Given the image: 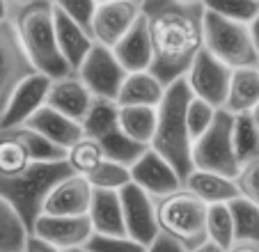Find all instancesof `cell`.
<instances>
[{
  "instance_id": "41",
  "label": "cell",
  "mask_w": 259,
  "mask_h": 252,
  "mask_svg": "<svg viewBox=\"0 0 259 252\" xmlns=\"http://www.w3.org/2000/svg\"><path fill=\"white\" fill-rule=\"evenodd\" d=\"M23 252H62V250H60V247H55L53 243H49V241H44V238L30 234L28 241H25Z\"/></svg>"
},
{
  "instance_id": "15",
  "label": "cell",
  "mask_w": 259,
  "mask_h": 252,
  "mask_svg": "<svg viewBox=\"0 0 259 252\" xmlns=\"http://www.w3.org/2000/svg\"><path fill=\"white\" fill-rule=\"evenodd\" d=\"M131 181L140 186L147 195L152 197H161L181 186V179L175 170L170 167L165 158L156 154L154 149L147 147V151L131 165Z\"/></svg>"
},
{
  "instance_id": "4",
  "label": "cell",
  "mask_w": 259,
  "mask_h": 252,
  "mask_svg": "<svg viewBox=\"0 0 259 252\" xmlns=\"http://www.w3.org/2000/svg\"><path fill=\"white\" fill-rule=\"evenodd\" d=\"M71 175L67 160H34L16 177H0V197L14 208L28 232L44 211V202L55 184Z\"/></svg>"
},
{
  "instance_id": "25",
  "label": "cell",
  "mask_w": 259,
  "mask_h": 252,
  "mask_svg": "<svg viewBox=\"0 0 259 252\" xmlns=\"http://www.w3.org/2000/svg\"><path fill=\"white\" fill-rule=\"evenodd\" d=\"M117 124L124 136L136 140L138 145L149 147L156 129V108L149 106H119Z\"/></svg>"
},
{
  "instance_id": "32",
  "label": "cell",
  "mask_w": 259,
  "mask_h": 252,
  "mask_svg": "<svg viewBox=\"0 0 259 252\" xmlns=\"http://www.w3.org/2000/svg\"><path fill=\"white\" fill-rule=\"evenodd\" d=\"M103 158H106V156H103V149L99 147V142L92 140V138H85V136L73 147H69L67 156H64V160H67V165L71 167V172L73 175H80V177H88L92 170H97V165L101 163Z\"/></svg>"
},
{
  "instance_id": "37",
  "label": "cell",
  "mask_w": 259,
  "mask_h": 252,
  "mask_svg": "<svg viewBox=\"0 0 259 252\" xmlns=\"http://www.w3.org/2000/svg\"><path fill=\"white\" fill-rule=\"evenodd\" d=\"M218 110H220V108H213V106H209L206 101H202V99L191 97L188 108H186V126H188V131H191L193 140H195V138H200L202 133H204L206 129L213 124L215 112H218Z\"/></svg>"
},
{
  "instance_id": "38",
  "label": "cell",
  "mask_w": 259,
  "mask_h": 252,
  "mask_svg": "<svg viewBox=\"0 0 259 252\" xmlns=\"http://www.w3.org/2000/svg\"><path fill=\"white\" fill-rule=\"evenodd\" d=\"M88 252H147L149 247H145L142 243L133 241L128 236H108V234H94L85 243Z\"/></svg>"
},
{
  "instance_id": "39",
  "label": "cell",
  "mask_w": 259,
  "mask_h": 252,
  "mask_svg": "<svg viewBox=\"0 0 259 252\" xmlns=\"http://www.w3.org/2000/svg\"><path fill=\"white\" fill-rule=\"evenodd\" d=\"M234 186L239 190V197L250 199L259 206V154L254 158L245 160L234 177Z\"/></svg>"
},
{
  "instance_id": "24",
  "label": "cell",
  "mask_w": 259,
  "mask_h": 252,
  "mask_svg": "<svg viewBox=\"0 0 259 252\" xmlns=\"http://www.w3.org/2000/svg\"><path fill=\"white\" fill-rule=\"evenodd\" d=\"M181 186H186L193 195H197V197L206 204H227L230 199L239 197V190H236V186H234V179L215 175V172L193 170Z\"/></svg>"
},
{
  "instance_id": "28",
  "label": "cell",
  "mask_w": 259,
  "mask_h": 252,
  "mask_svg": "<svg viewBox=\"0 0 259 252\" xmlns=\"http://www.w3.org/2000/svg\"><path fill=\"white\" fill-rule=\"evenodd\" d=\"M234 225V241H254L259 243V206L250 199L234 197L227 202Z\"/></svg>"
},
{
  "instance_id": "23",
  "label": "cell",
  "mask_w": 259,
  "mask_h": 252,
  "mask_svg": "<svg viewBox=\"0 0 259 252\" xmlns=\"http://www.w3.org/2000/svg\"><path fill=\"white\" fill-rule=\"evenodd\" d=\"M259 103V71L257 67H241L232 69L230 88H227V99L223 110L232 115L250 112Z\"/></svg>"
},
{
  "instance_id": "44",
  "label": "cell",
  "mask_w": 259,
  "mask_h": 252,
  "mask_svg": "<svg viewBox=\"0 0 259 252\" xmlns=\"http://www.w3.org/2000/svg\"><path fill=\"white\" fill-rule=\"evenodd\" d=\"M248 30H250V37H252L254 49H257V53H259V12L254 14V19L248 23Z\"/></svg>"
},
{
  "instance_id": "52",
  "label": "cell",
  "mask_w": 259,
  "mask_h": 252,
  "mask_svg": "<svg viewBox=\"0 0 259 252\" xmlns=\"http://www.w3.org/2000/svg\"><path fill=\"white\" fill-rule=\"evenodd\" d=\"M257 71H259V62H257Z\"/></svg>"
},
{
  "instance_id": "48",
  "label": "cell",
  "mask_w": 259,
  "mask_h": 252,
  "mask_svg": "<svg viewBox=\"0 0 259 252\" xmlns=\"http://www.w3.org/2000/svg\"><path fill=\"white\" fill-rule=\"evenodd\" d=\"M23 3H30V0H7L10 7H16V5H23Z\"/></svg>"
},
{
  "instance_id": "9",
  "label": "cell",
  "mask_w": 259,
  "mask_h": 252,
  "mask_svg": "<svg viewBox=\"0 0 259 252\" xmlns=\"http://www.w3.org/2000/svg\"><path fill=\"white\" fill-rule=\"evenodd\" d=\"M73 73L92 92V97L113 99V101L117 99V92L122 88L124 78H126V71L117 62L113 51L101 44H94L90 49V53L85 55V60Z\"/></svg>"
},
{
  "instance_id": "5",
  "label": "cell",
  "mask_w": 259,
  "mask_h": 252,
  "mask_svg": "<svg viewBox=\"0 0 259 252\" xmlns=\"http://www.w3.org/2000/svg\"><path fill=\"white\" fill-rule=\"evenodd\" d=\"M158 232L175 241L184 252L206 241V208L209 204L193 195L186 186L161 197H154Z\"/></svg>"
},
{
  "instance_id": "8",
  "label": "cell",
  "mask_w": 259,
  "mask_h": 252,
  "mask_svg": "<svg viewBox=\"0 0 259 252\" xmlns=\"http://www.w3.org/2000/svg\"><path fill=\"white\" fill-rule=\"evenodd\" d=\"M230 78H232V69L202 46V51L195 55V60L188 67L184 80H186L193 97L202 99V101H206L213 108H223L227 99Z\"/></svg>"
},
{
  "instance_id": "26",
  "label": "cell",
  "mask_w": 259,
  "mask_h": 252,
  "mask_svg": "<svg viewBox=\"0 0 259 252\" xmlns=\"http://www.w3.org/2000/svg\"><path fill=\"white\" fill-rule=\"evenodd\" d=\"M97 142L103 149V156H106V158L115 160V163H122V165H126V167H131V165L147 151L145 145H138L136 140L124 136L119 124L113 126L108 133H103L101 138H97Z\"/></svg>"
},
{
  "instance_id": "21",
  "label": "cell",
  "mask_w": 259,
  "mask_h": 252,
  "mask_svg": "<svg viewBox=\"0 0 259 252\" xmlns=\"http://www.w3.org/2000/svg\"><path fill=\"white\" fill-rule=\"evenodd\" d=\"M88 218L92 223L94 234H108V236H126L122 216V202L119 190H92V202L88 208Z\"/></svg>"
},
{
  "instance_id": "17",
  "label": "cell",
  "mask_w": 259,
  "mask_h": 252,
  "mask_svg": "<svg viewBox=\"0 0 259 252\" xmlns=\"http://www.w3.org/2000/svg\"><path fill=\"white\" fill-rule=\"evenodd\" d=\"M92 101H94L92 92L80 82V78L76 76V73H67V76H62V78H53V80H51V88H49V94H46V106H51L53 110L76 119L78 124L85 119Z\"/></svg>"
},
{
  "instance_id": "19",
  "label": "cell",
  "mask_w": 259,
  "mask_h": 252,
  "mask_svg": "<svg viewBox=\"0 0 259 252\" xmlns=\"http://www.w3.org/2000/svg\"><path fill=\"white\" fill-rule=\"evenodd\" d=\"M53 21H55V41H58L60 55L64 58L69 71L73 73L85 60V55L90 53V49L94 46V39L88 30L80 28L76 21H71L67 14L58 12L55 7H53Z\"/></svg>"
},
{
  "instance_id": "47",
  "label": "cell",
  "mask_w": 259,
  "mask_h": 252,
  "mask_svg": "<svg viewBox=\"0 0 259 252\" xmlns=\"http://www.w3.org/2000/svg\"><path fill=\"white\" fill-rule=\"evenodd\" d=\"M250 115H252V121H254V126H257V131H259V103L250 110Z\"/></svg>"
},
{
  "instance_id": "46",
  "label": "cell",
  "mask_w": 259,
  "mask_h": 252,
  "mask_svg": "<svg viewBox=\"0 0 259 252\" xmlns=\"http://www.w3.org/2000/svg\"><path fill=\"white\" fill-rule=\"evenodd\" d=\"M3 19H10V5H7V0H0V21Z\"/></svg>"
},
{
  "instance_id": "16",
  "label": "cell",
  "mask_w": 259,
  "mask_h": 252,
  "mask_svg": "<svg viewBox=\"0 0 259 252\" xmlns=\"http://www.w3.org/2000/svg\"><path fill=\"white\" fill-rule=\"evenodd\" d=\"M92 186L85 177L69 175L49 193L41 214L49 216H88L90 202H92Z\"/></svg>"
},
{
  "instance_id": "43",
  "label": "cell",
  "mask_w": 259,
  "mask_h": 252,
  "mask_svg": "<svg viewBox=\"0 0 259 252\" xmlns=\"http://www.w3.org/2000/svg\"><path fill=\"white\" fill-rule=\"evenodd\" d=\"M225 252H259V243H254V241H234Z\"/></svg>"
},
{
  "instance_id": "6",
  "label": "cell",
  "mask_w": 259,
  "mask_h": 252,
  "mask_svg": "<svg viewBox=\"0 0 259 252\" xmlns=\"http://www.w3.org/2000/svg\"><path fill=\"white\" fill-rule=\"evenodd\" d=\"M204 49L230 69L257 67L259 53L245 23L230 21L204 10Z\"/></svg>"
},
{
  "instance_id": "36",
  "label": "cell",
  "mask_w": 259,
  "mask_h": 252,
  "mask_svg": "<svg viewBox=\"0 0 259 252\" xmlns=\"http://www.w3.org/2000/svg\"><path fill=\"white\" fill-rule=\"evenodd\" d=\"M206 12L248 25L259 12V0H202Z\"/></svg>"
},
{
  "instance_id": "33",
  "label": "cell",
  "mask_w": 259,
  "mask_h": 252,
  "mask_svg": "<svg viewBox=\"0 0 259 252\" xmlns=\"http://www.w3.org/2000/svg\"><path fill=\"white\" fill-rule=\"evenodd\" d=\"M206 241L227 250L234 243V225L227 204H209L206 208Z\"/></svg>"
},
{
  "instance_id": "30",
  "label": "cell",
  "mask_w": 259,
  "mask_h": 252,
  "mask_svg": "<svg viewBox=\"0 0 259 252\" xmlns=\"http://www.w3.org/2000/svg\"><path fill=\"white\" fill-rule=\"evenodd\" d=\"M117 112H119V106L113 101V99L94 97L88 115H85V119L80 121V126H83V136L92 138V140L101 138L103 133H108L113 126H117Z\"/></svg>"
},
{
  "instance_id": "20",
  "label": "cell",
  "mask_w": 259,
  "mask_h": 252,
  "mask_svg": "<svg viewBox=\"0 0 259 252\" xmlns=\"http://www.w3.org/2000/svg\"><path fill=\"white\" fill-rule=\"evenodd\" d=\"M113 55L126 73L131 71H147L152 64V44H149V32H147L145 16L133 23V28L113 46Z\"/></svg>"
},
{
  "instance_id": "27",
  "label": "cell",
  "mask_w": 259,
  "mask_h": 252,
  "mask_svg": "<svg viewBox=\"0 0 259 252\" xmlns=\"http://www.w3.org/2000/svg\"><path fill=\"white\" fill-rule=\"evenodd\" d=\"M30 163H34V160L30 158L21 138L12 129L0 131V177L21 175Z\"/></svg>"
},
{
  "instance_id": "2",
  "label": "cell",
  "mask_w": 259,
  "mask_h": 252,
  "mask_svg": "<svg viewBox=\"0 0 259 252\" xmlns=\"http://www.w3.org/2000/svg\"><path fill=\"white\" fill-rule=\"evenodd\" d=\"M191 97L193 94L184 78L167 85L156 108V129H154L152 142H149V149H154L161 158L170 163V167L179 175L181 184L193 172V138L186 126V108Z\"/></svg>"
},
{
  "instance_id": "50",
  "label": "cell",
  "mask_w": 259,
  "mask_h": 252,
  "mask_svg": "<svg viewBox=\"0 0 259 252\" xmlns=\"http://www.w3.org/2000/svg\"><path fill=\"white\" fill-rule=\"evenodd\" d=\"M67 252H88L85 247H76V250H67Z\"/></svg>"
},
{
  "instance_id": "7",
  "label": "cell",
  "mask_w": 259,
  "mask_h": 252,
  "mask_svg": "<svg viewBox=\"0 0 259 252\" xmlns=\"http://www.w3.org/2000/svg\"><path fill=\"white\" fill-rule=\"evenodd\" d=\"M232 124H234V115L220 108L215 112L213 124L200 138L193 140V170L215 172V175L234 179L239 172V160H236L234 147H232Z\"/></svg>"
},
{
  "instance_id": "13",
  "label": "cell",
  "mask_w": 259,
  "mask_h": 252,
  "mask_svg": "<svg viewBox=\"0 0 259 252\" xmlns=\"http://www.w3.org/2000/svg\"><path fill=\"white\" fill-rule=\"evenodd\" d=\"M51 80L46 73L32 71L28 78L21 80V85L14 90L10 97L5 110L0 115V131L5 129H14V126H23L34 112L46 103V94H49Z\"/></svg>"
},
{
  "instance_id": "12",
  "label": "cell",
  "mask_w": 259,
  "mask_h": 252,
  "mask_svg": "<svg viewBox=\"0 0 259 252\" xmlns=\"http://www.w3.org/2000/svg\"><path fill=\"white\" fill-rule=\"evenodd\" d=\"M34 71L10 19L0 21V115L23 78Z\"/></svg>"
},
{
  "instance_id": "1",
  "label": "cell",
  "mask_w": 259,
  "mask_h": 252,
  "mask_svg": "<svg viewBox=\"0 0 259 252\" xmlns=\"http://www.w3.org/2000/svg\"><path fill=\"white\" fill-rule=\"evenodd\" d=\"M142 16L152 44L149 71L167 88L186 76L191 62L204 46V5L142 0Z\"/></svg>"
},
{
  "instance_id": "49",
  "label": "cell",
  "mask_w": 259,
  "mask_h": 252,
  "mask_svg": "<svg viewBox=\"0 0 259 252\" xmlns=\"http://www.w3.org/2000/svg\"><path fill=\"white\" fill-rule=\"evenodd\" d=\"M177 3H184V5H200L202 0H177Z\"/></svg>"
},
{
  "instance_id": "34",
  "label": "cell",
  "mask_w": 259,
  "mask_h": 252,
  "mask_svg": "<svg viewBox=\"0 0 259 252\" xmlns=\"http://www.w3.org/2000/svg\"><path fill=\"white\" fill-rule=\"evenodd\" d=\"M85 179L90 181L92 188H103V190H119L126 184H131V167L122 163H115L110 158H103L97 165V170H92Z\"/></svg>"
},
{
  "instance_id": "3",
  "label": "cell",
  "mask_w": 259,
  "mask_h": 252,
  "mask_svg": "<svg viewBox=\"0 0 259 252\" xmlns=\"http://www.w3.org/2000/svg\"><path fill=\"white\" fill-rule=\"evenodd\" d=\"M10 23L14 25L16 37L28 55L34 71L46 73L49 78L67 76L69 67L60 55L55 41V21L51 0H30L23 5L10 7Z\"/></svg>"
},
{
  "instance_id": "42",
  "label": "cell",
  "mask_w": 259,
  "mask_h": 252,
  "mask_svg": "<svg viewBox=\"0 0 259 252\" xmlns=\"http://www.w3.org/2000/svg\"><path fill=\"white\" fill-rule=\"evenodd\" d=\"M147 252H184V250H181L175 241H170L167 236H163V234H161V236H158L156 241L149 245V250H147Z\"/></svg>"
},
{
  "instance_id": "18",
  "label": "cell",
  "mask_w": 259,
  "mask_h": 252,
  "mask_svg": "<svg viewBox=\"0 0 259 252\" xmlns=\"http://www.w3.org/2000/svg\"><path fill=\"white\" fill-rule=\"evenodd\" d=\"M23 126L37 131L39 136H44L49 142H53L55 147H60V149H64V151L83 138V126H80L78 121L62 115V112H58V110H53V108L46 106V103L34 112Z\"/></svg>"
},
{
  "instance_id": "31",
  "label": "cell",
  "mask_w": 259,
  "mask_h": 252,
  "mask_svg": "<svg viewBox=\"0 0 259 252\" xmlns=\"http://www.w3.org/2000/svg\"><path fill=\"white\" fill-rule=\"evenodd\" d=\"M30 232L14 208L0 197V252H23Z\"/></svg>"
},
{
  "instance_id": "10",
  "label": "cell",
  "mask_w": 259,
  "mask_h": 252,
  "mask_svg": "<svg viewBox=\"0 0 259 252\" xmlns=\"http://www.w3.org/2000/svg\"><path fill=\"white\" fill-rule=\"evenodd\" d=\"M142 16V0H106L97 3L90 34L94 44L113 49Z\"/></svg>"
},
{
  "instance_id": "35",
  "label": "cell",
  "mask_w": 259,
  "mask_h": 252,
  "mask_svg": "<svg viewBox=\"0 0 259 252\" xmlns=\"http://www.w3.org/2000/svg\"><path fill=\"white\" fill-rule=\"evenodd\" d=\"M12 131L21 138V142L25 145V149H28V154L32 160H64V156H67L64 149L55 147L53 142H49L44 136H39L37 131L28 129V126H14Z\"/></svg>"
},
{
  "instance_id": "11",
  "label": "cell",
  "mask_w": 259,
  "mask_h": 252,
  "mask_svg": "<svg viewBox=\"0 0 259 252\" xmlns=\"http://www.w3.org/2000/svg\"><path fill=\"white\" fill-rule=\"evenodd\" d=\"M119 202H122V216H124V229L126 236L133 241L149 247L158 236V223H156V208H154V197L147 195L140 186L126 184L119 188Z\"/></svg>"
},
{
  "instance_id": "14",
  "label": "cell",
  "mask_w": 259,
  "mask_h": 252,
  "mask_svg": "<svg viewBox=\"0 0 259 252\" xmlns=\"http://www.w3.org/2000/svg\"><path fill=\"white\" fill-rule=\"evenodd\" d=\"M34 236L53 243L62 252L83 247L88 238L92 236V223L88 216H49L41 214L34 223L32 232Z\"/></svg>"
},
{
  "instance_id": "22",
  "label": "cell",
  "mask_w": 259,
  "mask_h": 252,
  "mask_svg": "<svg viewBox=\"0 0 259 252\" xmlns=\"http://www.w3.org/2000/svg\"><path fill=\"white\" fill-rule=\"evenodd\" d=\"M163 94H165V85H163L149 69H147V71H131V73H126V78H124L115 103H117V106L158 108Z\"/></svg>"
},
{
  "instance_id": "51",
  "label": "cell",
  "mask_w": 259,
  "mask_h": 252,
  "mask_svg": "<svg viewBox=\"0 0 259 252\" xmlns=\"http://www.w3.org/2000/svg\"><path fill=\"white\" fill-rule=\"evenodd\" d=\"M97 3H106V0H97Z\"/></svg>"
},
{
  "instance_id": "40",
  "label": "cell",
  "mask_w": 259,
  "mask_h": 252,
  "mask_svg": "<svg viewBox=\"0 0 259 252\" xmlns=\"http://www.w3.org/2000/svg\"><path fill=\"white\" fill-rule=\"evenodd\" d=\"M53 7L62 14H67L71 21L85 28L90 32V25H92V16L97 10V0H51Z\"/></svg>"
},
{
  "instance_id": "29",
  "label": "cell",
  "mask_w": 259,
  "mask_h": 252,
  "mask_svg": "<svg viewBox=\"0 0 259 252\" xmlns=\"http://www.w3.org/2000/svg\"><path fill=\"white\" fill-rule=\"evenodd\" d=\"M232 147H234L239 167L245 160L254 158L259 154V131L252 121L250 112H241L234 115V124H232Z\"/></svg>"
},
{
  "instance_id": "45",
  "label": "cell",
  "mask_w": 259,
  "mask_h": 252,
  "mask_svg": "<svg viewBox=\"0 0 259 252\" xmlns=\"http://www.w3.org/2000/svg\"><path fill=\"white\" fill-rule=\"evenodd\" d=\"M188 252H225V250L218 247L215 243H211V241H204V243H200L197 247H193V250H188Z\"/></svg>"
}]
</instances>
